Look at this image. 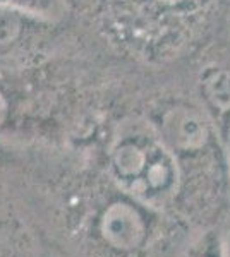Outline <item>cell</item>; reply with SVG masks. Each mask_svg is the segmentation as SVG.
<instances>
[{"label": "cell", "mask_w": 230, "mask_h": 257, "mask_svg": "<svg viewBox=\"0 0 230 257\" xmlns=\"http://www.w3.org/2000/svg\"><path fill=\"white\" fill-rule=\"evenodd\" d=\"M160 139L170 151H199L210 141V122L199 108L174 103L158 117Z\"/></svg>", "instance_id": "cell-1"}, {"label": "cell", "mask_w": 230, "mask_h": 257, "mask_svg": "<svg viewBox=\"0 0 230 257\" xmlns=\"http://www.w3.org/2000/svg\"><path fill=\"white\" fill-rule=\"evenodd\" d=\"M105 4L108 11H114L112 19L117 24L129 23L131 33L139 23H144V28L155 23H162V28L177 24L203 7V0H105Z\"/></svg>", "instance_id": "cell-2"}, {"label": "cell", "mask_w": 230, "mask_h": 257, "mask_svg": "<svg viewBox=\"0 0 230 257\" xmlns=\"http://www.w3.org/2000/svg\"><path fill=\"white\" fill-rule=\"evenodd\" d=\"M158 141L144 139V138H120L119 143L112 148L110 153V167L117 180L129 190L143 177L146 167H148L151 155L157 148Z\"/></svg>", "instance_id": "cell-3"}, {"label": "cell", "mask_w": 230, "mask_h": 257, "mask_svg": "<svg viewBox=\"0 0 230 257\" xmlns=\"http://www.w3.org/2000/svg\"><path fill=\"white\" fill-rule=\"evenodd\" d=\"M102 233L112 247L129 250L139 245L144 235V226L139 213L125 202L108 206L102 216Z\"/></svg>", "instance_id": "cell-4"}, {"label": "cell", "mask_w": 230, "mask_h": 257, "mask_svg": "<svg viewBox=\"0 0 230 257\" xmlns=\"http://www.w3.org/2000/svg\"><path fill=\"white\" fill-rule=\"evenodd\" d=\"M45 21L50 19L16 7H0V53H9L21 47Z\"/></svg>", "instance_id": "cell-5"}, {"label": "cell", "mask_w": 230, "mask_h": 257, "mask_svg": "<svg viewBox=\"0 0 230 257\" xmlns=\"http://www.w3.org/2000/svg\"><path fill=\"white\" fill-rule=\"evenodd\" d=\"M198 86L208 108L218 115L230 113V69L221 65L203 69Z\"/></svg>", "instance_id": "cell-6"}, {"label": "cell", "mask_w": 230, "mask_h": 257, "mask_svg": "<svg viewBox=\"0 0 230 257\" xmlns=\"http://www.w3.org/2000/svg\"><path fill=\"white\" fill-rule=\"evenodd\" d=\"M0 7H16L50 19L60 7V0H0Z\"/></svg>", "instance_id": "cell-7"}, {"label": "cell", "mask_w": 230, "mask_h": 257, "mask_svg": "<svg viewBox=\"0 0 230 257\" xmlns=\"http://www.w3.org/2000/svg\"><path fill=\"white\" fill-rule=\"evenodd\" d=\"M7 115H9V99L0 91V125L7 120Z\"/></svg>", "instance_id": "cell-8"}, {"label": "cell", "mask_w": 230, "mask_h": 257, "mask_svg": "<svg viewBox=\"0 0 230 257\" xmlns=\"http://www.w3.org/2000/svg\"><path fill=\"white\" fill-rule=\"evenodd\" d=\"M227 257H230V243L227 245Z\"/></svg>", "instance_id": "cell-9"}]
</instances>
